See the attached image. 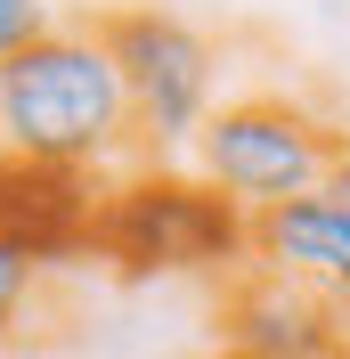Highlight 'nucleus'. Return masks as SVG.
<instances>
[{
	"mask_svg": "<svg viewBox=\"0 0 350 359\" xmlns=\"http://www.w3.org/2000/svg\"><path fill=\"white\" fill-rule=\"evenodd\" d=\"M90 245L122 269H212V278H237L244 269V212L220 188H204L196 172H172V163H139V172L106 180L98 188V221H90Z\"/></svg>",
	"mask_w": 350,
	"mask_h": 359,
	"instance_id": "4",
	"label": "nucleus"
},
{
	"mask_svg": "<svg viewBox=\"0 0 350 359\" xmlns=\"http://www.w3.org/2000/svg\"><path fill=\"white\" fill-rule=\"evenodd\" d=\"M334 351L350 359V302H334Z\"/></svg>",
	"mask_w": 350,
	"mask_h": 359,
	"instance_id": "10",
	"label": "nucleus"
},
{
	"mask_svg": "<svg viewBox=\"0 0 350 359\" xmlns=\"http://www.w3.org/2000/svg\"><path fill=\"white\" fill-rule=\"evenodd\" d=\"M33 33H49V8H41V0H0V57L24 49Z\"/></svg>",
	"mask_w": 350,
	"mask_h": 359,
	"instance_id": "9",
	"label": "nucleus"
},
{
	"mask_svg": "<svg viewBox=\"0 0 350 359\" xmlns=\"http://www.w3.org/2000/svg\"><path fill=\"white\" fill-rule=\"evenodd\" d=\"M98 41H106L114 74L131 90V123H139V156L163 163L179 147H196V131L212 123V107L228 98V49L188 25L179 8H155V0H131V8H98Z\"/></svg>",
	"mask_w": 350,
	"mask_h": 359,
	"instance_id": "3",
	"label": "nucleus"
},
{
	"mask_svg": "<svg viewBox=\"0 0 350 359\" xmlns=\"http://www.w3.org/2000/svg\"><path fill=\"white\" fill-rule=\"evenodd\" d=\"M334 343V302L302 278L244 262L237 278H220V351L228 359H302Z\"/></svg>",
	"mask_w": 350,
	"mask_h": 359,
	"instance_id": "5",
	"label": "nucleus"
},
{
	"mask_svg": "<svg viewBox=\"0 0 350 359\" xmlns=\"http://www.w3.org/2000/svg\"><path fill=\"white\" fill-rule=\"evenodd\" d=\"M204 359H228V351H204Z\"/></svg>",
	"mask_w": 350,
	"mask_h": 359,
	"instance_id": "13",
	"label": "nucleus"
},
{
	"mask_svg": "<svg viewBox=\"0 0 350 359\" xmlns=\"http://www.w3.org/2000/svg\"><path fill=\"white\" fill-rule=\"evenodd\" d=\"M334 196H350V147H342V163H334V180H326Z\"/></svg>",
	"mask_w": 350,
	"mask_h": 359,
	"instance_id": "11",
	"label": "nucleus"
},
{
	"mask_svg": "<svg viewBox=\"0 0 350 359\" xmlns=\"http://www.w3.org/2000/svg\"><path fill=\"white\" fill-rule=\"evenodd\" d=\"M302 359H342V351H334V343H326V351H302Z\"/></svg>",
	"mask_w": 350,
	"mask_h": 359,
	"instance_id": "12",
	"label": "nucleus"
},
{
	"mask_svg": "<svg viewBox=\"0 0 350 359\" xmlns=\"http://www.w3.org/2000/svg\"><path fill=\"white\" fill-rule=\"evenodd\" d=\"M342 147H350V131L326 107H309L302 90H285V82H253V90H228L212 107V123L188 147V172L204 188H220L237 212H269L285 196L326 188Z\"/></svg>",
	"mask_w": 350,
	"mask_h": 359,
	"instance_id": "2",
	"label": "nucleus"
},
{
	"mask_svg": "<svg viewBox=\"0 0 350 359\" xmlns=\"http://www.w3.org/2000/svg\"><path fill=\"white\" fill-rule=\"evenodd\" d=\"M98 188L106 180L57 172V163H24L0 147V237L24 245L33 262H66V253L90 245V221H98Z\"/></svg>",
	"mask_w": 350,
	"mask_h": 359,
	"instance_id": "7",
	"label": "nucleus"
},
{
	"mask_svg": "<svg viewBox=\"0 0 350 359\" xmlns=\"http://www.w3.org/2000/svg\"><path fill=\"white\" fill-rule=\"evenodd\" d=\"M0 147L82 180H122L147 163L131 90L90 17H49V33L0 57Z\"/></svg>",
	"mask_w": 350,
	"mask_h": 359,
	"instance_id": "1",
	"label": "nucleus"
},
{
	"mask_svg": "<svg viewBox=\"0 0 350 359\" xmlns=\"http://www.w3.org/2000/svg\"><path fill=\"white\" fill-rule=\"evenodd\" d=\"M244 262L302 278L326 302H350V196L309 188V196H285L269 212H244Z\"/></svg>",
	"mask_w": 350,
	"mask_h": 359,
	"instance_id": "6",
	"label": "nucleus"
},
{
	"mask_svg": "<svg viewBox=\"0 0 350 359\" xmlns=\"http://www.w3.org/2000/svg\"><path fill=\"white\" fill-rule=\"evenodd\" d=\"M41 286H49V262H33L24 245H8V237H0V351L24 335V318H33Z\"/></svg>",
	"mask_w": 350,
	"mask_h": 359,
	"instance_id": "8",
	"label": "nucleus"
}]
</instances>
